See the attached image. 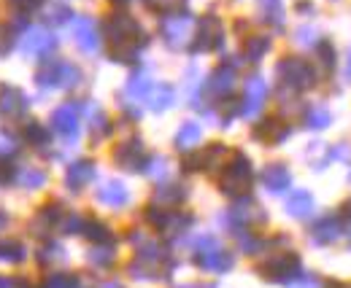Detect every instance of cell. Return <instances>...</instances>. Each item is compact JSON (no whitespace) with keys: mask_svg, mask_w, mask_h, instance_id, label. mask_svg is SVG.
Returning a JSON list of instances; mask_svg holds the SVG:
<instances>
[{"mask_svg":"<svg viewBox=\"0 0 351 288\" xmlns=\"http://www.w3.org/2000/svg\"><path fill=\"white\" fill-rule=\"evenodd\" d=\"M287 135H289V127L276 122V119H267V122L257 124V129H254V138L263 140V143H281Z\"/></svg>","mask_w":351,"mask_h":288,"instance_id":"obj_17","label":"cell"},{"mask_svg":"<svg viewBox=\"0 0 351 288\" xmlns=\"http://www.w3.org/2000/svg\"><path fill=\"white\" fill-rule=\"evenodd\" d=\"M114 3H128V0H114Z\"/></svg>","mask_w":351,"mask_h":288,"instance_id":"obj_44","label":"cell"},{"mask_svg":"<svg viewBox=\"0 0 351 288\" xmlns=\"http://www.w3.org/2000/svg\"><path fill=\"white\" fill-rule=\"evenodd\" d=\"M184 197H186V189H184V186H162V189L154 194V200L162 202V205H178Z\"/></svg>","mask_w":351,"mask_h":288,"instance_id":"obj_27","label":"cell"},{"mask_svg":"<svg viewBox=\"0 0 351 288\" xmlns=\"http://www.w3.org/2000/svg\"><path fill=\"white\" fill-rule=\"evenodd\" d=\"M152 11H157V14H171V11H178L186 0H143Z\"/></svg>","mask_w":351,"mask_h":288,"instance_id":"obj_33","label":"cell"},{"mask_svg":"<svg viewBox=\"0 0 351 288\" xmlns=\"http://www.w3.org/2000/svg\"><path fill=\"white\" fill-rule=\"evenodd\" d=\"M330 122H332V116L327 108H311V114L306 116V124L311 129H324V127H330Z\"/></svg>","mask_w":351,"mask_h":288,"instance_id":"obj_31","label":"cell"},{"mask_svg":"<svg viewBox=\"0 0 351 288\" xmlns=\"http://www.w3.org/2000/svg\"><path fill=\"white\" fill-rule=\"evenodd\" d=\"M265 100H267V83H265L260 76L249 79V81H246V94H243V105H241V114H243L246 119L257 116V114L263 111Z\"/></svg>","mask_w":351,"mask_h":288,"instance_id":"obj_8","label":"cell"},{"mask_svg":"<svg viewBox=\"0 0 351 288\" xmlns=\"http://www.w3.org/2000/svg\"><path fill=\"white\" fill-rule=\"evenodd\" d=\"M192 27H195V19L189 14H173V16H165L160 30H162V38L171 49H181L186 46L192 38Z\"/></svg>","mask_w":351,"mask_h":288,"instance_id":"obj_5","label":"cell"},{"mask_svg":"<svg viewBox=\"0 0 351 288\" xmlns=\"http://www.w3.org/2000/svg\"><path fill=\"white\" fill-rule=\"evenodd\" d=\"M25 138H27V143H30V146H46L49 132H46L44 124L27 122V127H25Z\"/></svg>","mask_w":351,"mask_h":288,"instance_id":"obj_30","label":"cell"},{"mask_svg":"<svg viewBox=\"0 0 351 288\" xmlns=\"http://www.w3.org/2000/svg\"><path fill=\"white\" fill-rule=\"evenodd\" d=\"M106 38L111 41V60L114 62H135L138 51L149 43L143 27L130 14H111L103 25Z\"/></svg>","mask_w":351,"mask_h":288,"instance_id":"obj_1","label":"cell"},{"mask_svg":"<svg viewBox=\"0 0 351 288\" xmlns=\"http://www.w3.org/2000/svg\"><path fill=\"white\" fill-rule=\"evenodd\" d=\"M54 43L57 41L51 38V33H46L41 27H30L19 46H22L25 54H49L54 49Z\"/></svg>","mask_w":351,"mask_h":288,"instance_id":"obj_13","label":"cell"},{"mask_svg":"<svg viewBox=\"0 0 351 288\" xmlns=\"http://www.w3.org/2000/svg\"><path fill=\"white\" fill-rule=\"evenodd\" d=\"M298 41L303 43V46H308V43L313 41V30H311V27H300V30H298Z\"/></svg>","mask_w":351,"mask_h":288,"instance_id":"obj_39","label":"cell"},{"mask_svg":"<svg viewBox=\"0 0 351 288\" xmlns=\"http://www.w3.org/2000/svg\"><path fill=\"white\" fill-rule=\"evenodd\" d=\"M79 81H82V70L76 65H71V62H62L60 65V86L62 89H71V86H76Z\"/></svg>","mask_w":351,"mask_h":288,"instance_id":"obj_29","label":"cell"},{"mask_svg":"<svg viewBox=\"0 0 351 288\" xmlns=\"http://www.w3.org/2000/svg\"><path fill=\"white\" fill-rule=\"evenodd\" d=\"M92 178H95V162H89V159L71 165L65 172V183H68L71 192H82L87 183H92Z\"/></svg>","mask_w":351,"mask_h":288,"instance_id":"obj_16","label":"cell"},{"mask_svg":"<svg viewBox=\"0 0 351 288\" xmlns=\"http://www.w3.org/2000/svg\"><path fill=\"white\" fill-rule=\"evenodd\" d=\"M298 270H300V259L295 253H278V256H273L263 267L265 278H273V280H287Z\"/></svg>","mask_w":351,"mask_h":288,"instance_id":"obj_9","label":"cell"},{"mask_svg":"<svg viewBox=\"0 0 351 288\" xmlns=\"http://www.w3.org/2000/svg\"><path fill=\"white\" fill-rule=\"evenodd\" d=\"M343 213H346V215L351 218V200H346V205H343Z\"/></svg>","mask_w":351,"mask_h":288,"instance_id":"obj_42","label":"cell"},{"mask_svg":"<svg viewBox=\"0 0 351 288\" xmlns=\"http://www.w3.org/2000/svg\"><path fill=\"white\" fill-rule=\"evenodd\" d=\"M276 76L278 81L289 89H308L313 83V70L306 60L300 57H284L278 65H276Z\"/></svg>","mask_w":351,"mask_h":288,"instance_id":"obj_3","label":"cell"},{"mask_svg":"<svg viewBox=\"0 0 351 288\" xmlns=\"http://www.w3.org/2000/svg\"><path fill=\"white\" fill-rule=\"evenodd\" d=\"M97 200L108 207H122L130 202V192L122 181H106L100 189H97Z\"/></svg>","mask_w":351,"mask_h":288,"instance_id":"obj_15","label":"cell"},{"mask_svg":"<svg viewBox=\"0 0 351 288\" xmlns=\"http://www.w3.org/2000/svg\"><path fill=\"white\" fill-rule=\"evenodd\" d=\"M114 162L125 170H143L146 165V148L141 143V138H130L125 143H119L114 148Z\"/></svg>","mask_w":351,"mask_h":288,"instance_id":"obj_7","label":"cell"},{"mask_svg":"<svg viewBox=\"0 0 351 288\" xmlns=\"http://www.w3.org/2000/svg\"><path fill=\"white\" fill-rule=\"evenodd\" d=\"M319 57H322V62H324L327 70L335 68V49H332L330 41H319Z\"/></svg>","mask_w":351,"mask_h":288,"instance_id":"obj_34","label":"cell"},{"mask_svg":"<svg viewBox=\"0 0 351 288\" xmlns=\"http://www.w3.org/2000/svg\"><path fill=\"white\" fill-rule=\"evenodd\" d=\"M263 183L267 192L281 194V192L289 189V183H292V172H289V167L287 165H267L263 170Z\"/></svg>","mask_w":351,"mask_h":288,"instance_id":"obj_14","label":"cell"},{"mask_svg":"<svg viewBox=\"0 0 351 288\" xmlns=\"http://www.w3.org/2000/svg\"><path fill=\"white\" fill-rule=\"evenodd\" d=\"M0 259L3 261H22L25 259V248L19 243H0Z\"/></svg>","mask_w":351,"mask_h":288,"instance_id":"obj_32","label":"cell"},{"mask_svg":"<svg viewBox=\"0 0 351 288\" xmlns=\"http://www.w3.org/2000/svg\"><path fill=\"white\" fill-rule=\"evenodd\" d=\"M11 46H14L11 30H8V27H0V57H5V54L11 51Z\"/></svg>","mask_w":351,"mask_h":288,"instance_id":"obj_37","label":"cell"},{"mask_svg":"<svg viewBox=\"0 0 351 288\" xmlns=\"http://www.w3.org/2000/svg\"><path fill=\"white\" fill-rule=\"evenodd\" d=\"M60 65L62 62H46L38 68V73H36V81L41 89H57L60 86Z\"/></svg>","mask_w":351,"mask_h":288,"instance_id":"obj_23","label":"cell"},{"mask_svg":"<svg viewBox=\"0 0 351 288\" xmlns=\"http://www.w3.org/2000/svg\"><path fill=\"white\" fill-rule=\"evenodd\" d=\"M232 86H235V68H232V65H219V68L211 73L208 83H206V92H208L211 97H224V94L232 92Z\"/></svg>","mask_w":351,"mask_h":288,"instance_id":"obj_12","label":"cell"},{"mask_svg":"<svg viewBox=\"0 0 351 288\" xmlns=\"http://www.w3.org/2000/svg\"><path fill=\"white\" fill-rule=\"evenodd\" d=\"M149 92H152V81H149V76H143V73L132 76L130 83H128V94H130V97L141 100V97H146Z\"/></svg>","mask_w":351,"mask_h":288,"instance_id":"obj_28","label":"cell"},{"mask_svg":"<svg viewBox=\"0 0 351 288\" xmlns=\"http://www.w3.org/2000/svg\"><path fill=\"white\" fill-rule=\"evenodd\" d=\"M68 286V280L65 278H60V275H54V278H49L46 280V288H65Z\"/></svg>","mask_w":351,"mask_h":288,"instance_id":"obj_40","label":"cell"},{"mask_svg":"<svg viewBox=\"0 0 351 288\" xmlns=\"http://www.w3.org/2000/svg\"><path fill=\"white\" fill-rule=\"evenodd\" d=\"M267 51H270V38L267 36H252L243 43V54H246L249 62H260Z\"/></svg>","mask_w":351,"mask_h":288,"instance_id":"obj_22","label":"cell"},{"mask_svg":"<svg viewBox=\"0 0 351 288\" xmlns=\"http://www.w3.org/2000/svg\"><path fill=\"white\" fill-rule=\"evenodd\" d=\"M68 16H71V11H68V8H54L49 19H51L54 25H62V22H68Z\"/></svg>","mask_w":351,"mask_h":288,"instance_id":"obj_38","label":"cell"},{"mask_svg":"<svg viewBox=\"0 0 351 288\" xmlns=\"http://www.w3.org/2000/svg\"><path fill=\"white\" fill-rule=\"evenodd\" d=\"M5 224H8V215H5V213H3V210H0V229H3V226H5Z\"/></svg>","mask_w":351,"mask_h":288,"instance_id":"obj_41","label":"cell"},{"mask_svg":"<svg viewBox=\"0 0 351 288\" xmlns=\"http://www.w3.org/2000/svg\"><path fill=\"white\" fill-rule=\"evenodd\" d=\"M200 138H203L200 124L184 122L181 124V129L176 132V148H178V151H189V148H195V146L200 143Z\"/></svg>","mask_w":351,"mask_h":288,"instance_id":"obj_18","label":"cell"},{"mask_svg":"<svg viewBox=\"0 0 351 288\" xmlns=\"http://www.w3.org/2000/svg\"><path fill=\"white\" fill-rule=\"evenodd\" d=\"M287 210H289V215H295V218H306V215H311V210H313V197L308 194L306 189H298V192L287 200Z\"/></svg>","mask_w":351,"mask_h":288,"instance_id":"obj_19","label":"cell"},{"mask_svg":"<svg viewBox=\"0 0 351 288\" xmlns=\"http://www.w3.org/2000/svg\"><path fill=\"white\" fill-rule=\"evenodd\" d=\"M173 100H176L173 86L160 83V86H154V92H152V111H165V108L173 105Z\"/></svg>","mask_w":351,"mask_h":288,"instance_id":"obj_24","label":"cell"},{"mask_svg":"<svg viewBox=\"0 0 351 288\" xmlns=\"http://www.w3.org/2000/svg\"><path fill=\"white\" fill-rule=\"evenodd\" d=\"M349 76H351V57H349Z\"/></svg>","mask_w":351,"mask_h":288,"instance_id":"obj_43","label":"cell"},{"mask_svg":"<svg viewBox=\"0 0 351 288\" xmlns=\"http://www.w3.org/2000/svg\"><path fill=\"white\" fill-rule=\"evenodd\" d=\"M73 38L79 43V49L82 51H97L100 49V36H97V25L89 19V16H79L76 22H73Z\"/></svg>","mask_w":351,"mask_h":288,"instance_id":"obj_11","label":"cell"},{"mask_svg":"<svg viewBox=\"0 0 351 288\" xmlns=\"http://www.w3.org/2000/svg\"><path fill=\"white\" fill-rule=\"evenodd\" d=\"M221 43H224V25H221V19L214 16V14L203 16L197 22L192 51H214V49H221Z\"/></svg>","mask_w":351,"mask_h":288,"instance_id":"obj_4","label":"cell"},{"mask_svg":"<svg viewBox=\"0 0 351 288\" xmlns=\"http://www.w3.org/2000/svg\"><path fill=\"white\" fill-rule=\"evenodd\" d=\"M51 127L54 132H60L65 140H76L79 138V111L73 105H60L51 114Z\"/></svg>","mask_w":351,"mask_h":288,"instance_id":"obj_10","label":"cell"},{"mask_svg":"<svg viewBox=\"0 0 351 288\" xmlns=\"http://www.w3.org/2000/svg\"><path fill=\"white\" fill-rule=\"evenodd\" d=\"M200 264H206V267H230V256H221L219 250H217V253L200 259Z\"/></svg>","mask_w":351,"mask_h":288,"instance_id":"obj_36","label":"cell"},{"mask_svg":"<svg viewBox=\"0 0 351 288\" xmlns=\"http://www.w3.org/2000/svg\"><path fill=\"white\" fill-rule=\"evenodd\" d=\"M19 14H33V11H38L41 5H44V0H8Z\"/></svg>","mask_w":351,"mask_h":288,"instance_id":"obj_35","label":"cell"},{"mask_svg":"<svg viewBox=\"0 0 351 288\" xmlns=\"http://www.w3.org/2000/svg\"><path fill=\"white\" fill-rule=\"evenodd\" d=\"M16 181H19V186H25V189H41L46 183V172L38 170V167H25V170L16 175Z\"/></svg>","mask_w":351,"mask_h":288,"instance_id":"obj_25","label":"cell"},{"mask_svg":"<svg viewBox=\"0 0 351 288\" xmlns=\"http://www.w3.org/2000/svg\"><path fill=\"white\" fill-rule=\"evenodd\" d=\"M257 8H260L263 22L273 25V27L284 25V3L281 0H257Z\"/></svg>","mask_w":351,"mask_h":288,"instance_id":"obj_20","label":"cell"},{"mask_svg":"<svg viewBox=\"0 0 351 288\" xmlns=\"http://www.w3.org/2000/svg\"><path fill=\"white\" fill-rule=\"evenodd\" d=\"M252 181H254V170H252L249 157L241 154V151H235L230 157V162L224 165V172H221L219 178V189L224 194H230V197H238V194H246L249 192Z\"/></svg>","mask_w":351,"mask_h":288,"instance_id":"obj_2","label":"cell"},{"mask_svg":"<svg viewBox=\"0 0 351 288\" xmlns=\"http://www.w3.org/2000/svg\"><path fill=\"white\" fill-rule=\"evenodd\" d=\"M27 114V97L16 86H0V116L8 122H16Z\"/></svg>","mask_w":351,"mask_h":288,"instance_id":"obj_6","label":"cell"},{"mask_svg":"<svg viewBox=\"0 0 351 288\" xmlns=\"http://www.w3.org/2000/svg\"><path fill=\"white\" fill-rule=\"evenodd\" d=\"M341 232H343L341 221L330 215V218H322V221L316 224V229H313V237H316L319 243H332V240H338V237H341Z\"/></svg>","mask_w":351,"mask_h":288,"instance_id":"obj_21","label":"cell"},{"mask_svg":"<svg viewBox=\"0 0 351 288\" xmlns=\"http://www.w3.org/2000/svg\"><path fill=\"white\" fill-rule=\"evenodd\" d=\"M82 232L87 235L89 240H95V243H108L111 240V229L103 221H84V229Z\"/></svg>","mask_w":351,"mask_h":288,"instance_id":"obj_26","label":"cell"}]
</instances>
